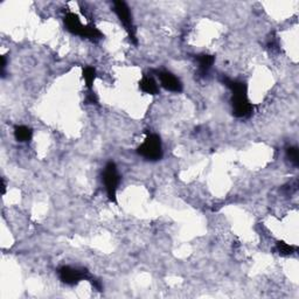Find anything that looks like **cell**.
I'll use <instances>...</instances> for the list:
<instances>
[{"mask_svg": "<svg viewBox=\"0 0 299 299\" xmlns=\"http://www.w3.org/2000/svg\"><path fill=\"white\" fill-rule=\"evenodd\" d=\"M286 155H288L289 160L292 162L294 166L299 165V153H298V149L296 146L289 147V149L286 150Z\"/></svg>", "mask_w": 299, "mask_h": 299, "instance_id": "13", "label": "cell"}, {"mask_svg": "<svg viewBox=\"0 0 299 299\" xmlns=\"http://www.w3.org/2000/svg\"><path fill=\"white\" fill-rule=\"evenodd\" d=\"M103 181L105 185V191L107 198L111 202L117 201V189L119 181H121V175L117 171V166L115 162L109 161L105 166L104 172H103Z\"/></svg>", "mask_w": 299, "mask_h": 299, "instance_id": "3", "label": "cell"}, {"mask_svg": "<svg viewBox=\"0 0 299 299\" xmlns=\"http://www.w3.org/2000/svg\"><path fill=\"white\" fill-rule=\"evenodd\" d=\"M225 85L232 90L233 97V113L238 118H247L253 115L254 105L251 104L248 95H247L246 83L240 81H233V79L225 78Z\"/></svg>", "mask_w": 299, "mask_h": 299, "instance_id": "1", "label": "cell"}, {"mask_svg": "<svg viewBox=\"0 0 299 299\" xmlns=\"http://www.w3.org/2000/svg\"><path fill=\"white\" fill-rule=\"evenodd\" d=\"M115 12H116L119 21L123 23L124 29L126 30L129 38L133 43H137V38H135V27L132 21V15L129 6L124 2H115Z\"/></svg>", "mask_w": 299, "mask_h": 299, "instance_id": "4", "label": "cell"}, {"mask_svg": "<svg viewBox=\"0 0 299 299\" xmlns=\"http://www.w3.org/2000/svg\"><path fill=\"white\" fill-rule=\"evenodd\" d=\"M59 276L65 284L67 285H75L79 281L85 280L88 276V271L85 269L71 268V266H62L59 270Z\"/></svg>", "mask_w": 299, "mask_h": 299, "instance_id": "5", "label": "cell"}, {"mask_svg": "<svg viewBox=\"0 0 299 299\" xmlns=\"http://www.w3.org/2000/svg\"><path fill=\"white\" fill-rule=\"evenodd\" d=\"M83 78H85L88 89H93V85L95 82V78H96V69L93 67H86L85 69H83Z\"/></svg>", "mask_w": 299, "mask_h": 299, "instance_id": "11", "label": "cell"}, {"mask_svg": "<svg viewBox=\"0 0 299 299\" xmlns=\"http://www.w3.org/2000/svg\"><path fill=\"white\" fill-rule=\"evenodd\" d=\"M139 88L143 93L149 95H157L159 93V86L152 75H144L139 82Z\"/></svg>", "mask_w": 299, "mask_h": 299, "instance_id": "8", "label": "cell"}, {"mask_svg": "<svg viewBox=\"0 0 299 299\" xmlns=\"http://www.w3.org/2000/svg\"><path fill=\"white\" fill-rule=\"evenodd\" d=\"M157 76L164 89L172 91V93H181L182 91L181 81L174 74L171 73V71L159 70L157 71Z\"/></svg>", "mask_w": 299, "mask_h": 299, "instance_id": "6", "label": "cell"}, {"mask_svg": "<svg viewBox=\"0 0 299 299\" xmlns=\"http://www.w3.org/2000/svg\"><path fill=\"white\" fill-rule=\"evenodd\" d=\"M2 192L3 194H5L6 192V185H5V181H4V179H2Z\"/></svg>", "mask_w": 299, "mask_h": 299, "instance_id": "14", "label": "cell"}, {"mask_svg": "<svg viewBox=\"0 0 299 299\" xmlns=\"http://www.w3.org/2000/svg\"><path fill=\"white\" fill-rule=\"evenodd\" d=\"M33 135V131H32L29 126L26 125H17L14 127V137L19 143H29Z\"/></svg>", "mask_w": 299, "mask_h": 299, "instance_id": "9", "label": "cell"}, {"mask_svg": "<svg viewBox=\"0 0 299 299\" xmlns=\"http://www.w3.org/2000/svg\"><path fill=\"white\" fill-rule=\"evenodd\" d=\"M198 65H199V70L201 71L202 74H205L208 71L210 68H212L214 63V57L209 54H201L198 55Z\"/></svg>", "mask_w": 299, "mask_h": 299, "instance_id": "10", "label": "cell"}, {"mask_svg": "<svg viewBox=\"0 0 299 299\" xmlns=\"http://www.w3.org/2000/svg\"><path fill=\"white\" fill-rule=\"evenodd\" d=\"M137 152L139 155L150 161L160 160L162 157V145L160 137L157 134H149L145 141L138 147Z\"/></svg>", "mask_w": 299, "mask_h": 299, "instance_id": "2", "label": "cell"}, {"mask_svg": "<svg viewBox=\"0 0 299 299\" xmlns=\"http://www.w3.org/2000/svg\"><path fill=\"white\" fill-rule=\"evenodd\" d=\"M297 249L298 248L296 246L289 244V243H285L283 241L277 242V251L280 253V255H282V256H290V255L296 253Z\"/></svg>", "mask_w": 299, "mask_h": 299, "instance_id": "12", "label": "cell"}, {"mask_svg": "<svg viewBox=\"0 0 299 299\" xmlns=\"http://www.w3.org/2000/svg\"><path fill=\"white\" fill-rule=\"evenodd\" d=\"M63 21H65V26L68 32H70V33L74 35H78V37H81L86 25H83V23L81 22V20H79L77 14L73 13V12H68V13H66L65 15Z\"/></svg>", "mask_w": 299, "mask_h": 299, "instance_id": "7", "label": "cell"}]
</instances>
